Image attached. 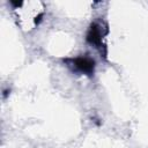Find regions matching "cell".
I'll list each match as a JSON object with an SVG mask.
<instances>
[{"label":"cell","mask_w":148,"mask_h":148,"mask_svg":"<svg viewBox=\"0 0 148 148\" xmlns=\"http://www.w3.org/2000/svg\"><path fill=\"white\" fill-rule=\"evenodd\" d=\"M65 62L67 66H69L73 71L86 74V75H92L95 71V60L89 57H77L73 59H66Z\"/></svg>","instance_id":"6da1fadb"},{"label":"cell","mask_w":148,"mask_h":148,"mask_svg":"<svg viewBox=\"0 0 148 148\" xmlns=\"http://www.w3.org/2000/svg\"><path fill=\"white\" fill-rule=\"evenodd\" d=\"M104 34H106V32H103L102 25L97 22H94L89 27V30H88L87 36H86V40H87L88 44L94 45L95 47L99 49L101 52H102V49H105V45L102 42Z\"/></svg>","instance_id":"7a4b0ae2"}]
</instances>
